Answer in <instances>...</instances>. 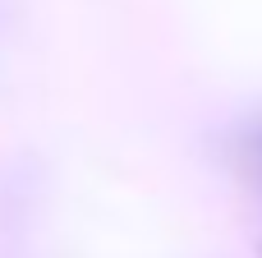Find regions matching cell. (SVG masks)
<instances>
[{
  "instance_id": "1",
  "label": "cell",
  "mask_w": 262,
  "mask_h": 258,
  "mask_svg": "<svg viewBox=\"0 0 262 258\" xmlns=\"http://www.w3.org/2000/svg\"><path fill=\"white\" fill-rule=\"evenodd\" d=\"M249 148H253V157H258V162H262V129H258V134H253V138H249Z\"/></svg>"
}]
</instances>
